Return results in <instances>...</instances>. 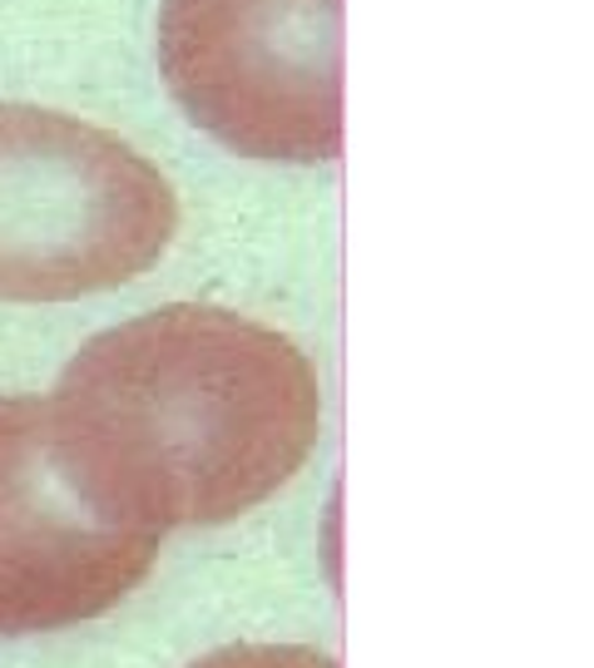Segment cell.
I'll list each match as a JSON object with an SVG mask.
<instances>
[{
    "instance_id": "cell-1",
    "label": "cell",
    "mask_w": 594,
    "mask_h": 668,
    "mask_svg": "<svg viewBox=\"0 0 594 668\" xmlns=\"http://www.w3.org/2000/svg\"><path fill=\"white\" fill-rule=\"evenodd\" d=\"M59 476L105 525H228L302 470L322 426L307 352L228 308L144 312L89 337L45 401Z\"/></svg>"
},
{
    "instance_id": "cell-2",
    "label": "cell",
    "mask_w": 594,
    "mask_h": 668,
    "mask_svg": "<svg viewBox=\"0 0 594 668\" xmlns=\"http://www.w3.org/2000/svg\"><path fill=\"white\" fill-rule=\"evenodd\" d=\"M174 229V189L134 144L75 114L0 104V302L134 282Z\"/></svg>"
},
{
    "instance_id": "cell-3",
    "label": "cell",
    "mask_w": 594,
    "mask_h": 668,
    "mask_svg": "<svg viewBox=\"0 0 594 668\" xmlns=\"http://www.w3.org/2000/svg\"><path fill=\"white\" fill-rule=\"evenodd\" d=\"M158 70L188 120L248 159L342 154V0H164Z\"/></svg>"
},
{
    "instance_id": "cell-4",
    "label": "cell",
    "mask_w": 594,
    "mask_h": 668,
    "mask_svg": "<svg viewBox=\"0 0 594 668\" xmlns=\"http://www.w3.org/2000/svg\"><path fill=\"white\" fill-rule=\"evenodd\" d=\"M158 535L114 530L69 490L40 397H0V638L55 634L129 599Z\"/></svg>"
},
{
    "instance_id": "cell-5",
    "label": "cell",
    "mask_w": 594,
    "mask_h": 668,
    "mask_svg": "<svg viewBox=\"0 0 594 668\" xmlns=\"http://www.w3.org/2000/svg\"><path fill=\"white\" fill-rule=\"evenodd\" d=\"M188 668H337V658L307 644H233Z\"/></svg>"
}]
</instances>
